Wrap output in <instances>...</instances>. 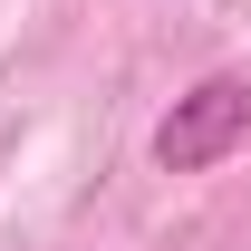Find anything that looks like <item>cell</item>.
<instances>
[{"label": "cell", "mask_w": 251, "mask_h": 251, "mask_svg": "<svg viewBox=\"0 0 251 251\" xmlns=\"http://www.w3.org/2000/svg\"><path fill=\"white\" fill-rule=\"evenodd\" d=\"M251 135V68H213L203 87H184L155 126V164L164 174H213L232 145Z\"/></svg>", "instance_id": "6da1fadb"}]
</instances>
